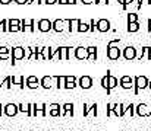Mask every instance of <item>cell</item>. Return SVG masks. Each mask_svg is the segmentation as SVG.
<instances>
[{"label": "cell", "mask_w": 151, "mask_h": 131, "mask_svg": "<svg viewBox=\"0 0 151 131\" xmlns=\"http://www.w3.org/2000/svg\"><path fill=\"white\" fill-rule=\"evenodd\" d=\"M119 42H120L119 38L111 40V41L107 42V57H109L110 60H113V61L117 60V58L122 55V52H120V50H119Z\"/></svg>", "instance_id": "cell-1"}, {"label": "cell", "mask_w": 151, "mask_h": 131, "mask_svg": "<svg viewBox=\"0 0 151 131\" xmlns=\"http://www.w3.org/2000/svg\"><path fill=\"white\" fill-rule=\"evenodd\" d=\"M134 82H135V87H134L135 95H137L139 90L148 87V77H145V76H135V77H134Z\"/></svg>", "instance_id": "cell-2"}, {"label": "cell", "mask_w": 151, "mask_h": 131, "mask_svg": "<svg viewBox=\"0 0 151 131\" xmlns=\"http://www.w3.org/2000/svg\"><path fill=\"white\" fill-rule=\"evenodd\" d=\"M24 58H25V48L24 47H15V48H12V57H10L12 64H15V61L24 60Z\"/></svg>", "instance_id": "cell-3"}, {"label": "cell", "mask_w": 151, "mask_h": 131, "mask_svg": "<svg viewBox=\"0 0 151 131\" xmlns=\"http://www.w3.org/2000/svg\"><path fill=\"white\" fill-rule=\"evenodd\" d=\"M18 112H19V108H18L16 103H6L4 108H3V115L10 117V118H12V117H16Z\"/></svg>", "instance_id": "cell-4"}, {"label": "cell", "mask_w": 151, "mask_h": 131, "mask_svg": "<svg viewBox=\"0 0 151 131\" xmlns=\"http://www.w3.org/2000/svg\"><path fill=\"white\" fill-rule=\"evenodd\" d=\"M21 31L22 32H34L35 31V21L34 19H29V21L22 19L21 21Z\"/></svg>", "instance_id": "cell-5"}, {"label": "cell", "mask_w": 151, "mask_h": 131, "mask_svg": "<svg viewBox=\"0 0 151 131\" xmlns=\"http://www.w3.org/2000/svg\"><path fill=\"white\" fill-rule=\"evenodd\" d=\"M122 55H123V58H125V60L132 61V60H135V58H137V48H135V47H132V45H128V47L123 50Z\"/></svg>", "instance_id": "cell-6"}, {"label": "cell", "mask_w": 151, "mask_h": 131, "mask_svg": "<svg viewBox=\"0 0 151 131\" xmlns=\"http://www.w3.org/2000/svg\"><path fill=\"white\" fill-rule=\"evenodd\" d=\"M37 25H38L37 28H38L40 32H50V31H53V22L49 21V19H40Z\"/></svg>", "instance_id": "cell-7"}, {"label": "cell", "mask_w": 151, "mask_h": 131, "mask_svg": "<svg viewBox=\"0 0 151 131\" xmlns=\"http://www.w3.org/2000/svg\"><path fill=\"white\" fill-rule=\"evenodd\" d=\"M119 85L123 89H134L135 82H134V77H131V76H122L120 80H119Z\"/></svg>", "instance_id": "cell-8"}, {"label": "cell", "mask_w": 151, "mask_h": 131, "mask_svg": "<svg viewBox=\"0 0 151 131\" xmlns=\"http://www.w3.org/2000/svg\"><path fill=\"white\" fill-rule=\"evenodd\" d=\"M65 25H68V31L72 32H78V26H79V19H63Z\"/></svg>", "instance_id": "cell-9"}, {"label": "cell", "mask_w": 151, "mask_h": 131, "mask_svg": "<svg viewBox=\"0 0 151 131\" xmlns=\"http://www.w3.org/2000/svg\"><path fill=\"white\" fill-rule=\"evenodd\" d=\"M75 58H78V60H90L88 50L84 48V47H76L75 48Z\"/></svg>", "instance_id": "cell-10"}, {"label": "cell", "mask_w": 151, "mask_h": 131, "mask_svg": "<svg viewBox=\"0 0 151 131\" xmlns=\"http://www.w3.org/2000/svg\"><path fill=\"white\" fill-rule=\"evenodd\" d=\"M78 86L81 89H91L93 86V79L90 76H81L78 79Z\"/></svg>", "instance_id": "cell-11"}, {"label": "cell", "mask_w": 151, "mask_h": 131, "mask_svg": "<svg viewBox=\"0 0 151 131\" xmlns=\"http://www.w3.org/2000/svg\"><path fill=\"white\" fill-rule=\"evenodd\" d=\"M73 117V103H70V102H66V103H63L62 105V114H60V117Z\"/></svg>", "instance_id": "cell-12"}, {"label": "cell", "mask_w": 151, "mask_h": 131, "mask_svg": "<svg viewBox=\"0 0 151 131\" xmlns=\"http://www.w3.org/2000/svg\"><path fill=\"white\" fill-rule=\"evenodd\" d=\"M62 114V105L60 103H50L49 105V115L50 117H60Z\"/></svg>", "instance_id": "cell-13"}, {"label": "cell", "mask_w": 151, "mask_h": 131, "mask_svg": "<svg viewBox=\"0 0 151 131\" xmlns=\"http://www.w3.org/2000/svg\"><path fill=\"white\" fill-rule=\"evenodd\" d=\"M135 109H137V115H138V117H150L151 115L150 108H148L145 103H139Z\"/></svg>", "instance_id": "cell-14"}, {"label": "cell", "mask_w": 151, "mask_h": 131, "mask_svg": "<svg viewBox=\"0 0 151 131\" xmlns=\"http://www.w3.org/2000/svg\"><path fill=\"white\" fill-rule=\"evenodd\" d=\"M97 31L99 32H107V31H110V21H107V19H99L97 21Z\"/></svg>", "instance_id": "cell-15"}, {"label": "cell", "mask_w": 151, "mask_h": 131, "mask_svg": "<svg viewBox=\"0 0 151 131\" xmlns=\"http://www.w3.org/2000/svg\"><path fill=\"white\" fill-rule=\"evenodd\" d=\"M40 86H41V83H40V79H37V76H28L27 77V87L38 89Z\"/></svg>", "instance_id": "cell-16"}, {"label": "cell", "mask_w": 151, "mask_h": 131, "mask_svg": "<svg viewBox=\"0 0 151 131\" xmlns=\"http://www.w3.org/2000/svg\"><path fill=\"white\" fill-rule=\"evenodd\" d=\"M21 31V19H9L7 32H19Z\"/></svg>", "instance_id": "cell-17"}, {"label": "cell", "mask_w": 151, "mask_h": 131, "mask_svg": "<svg viewBox=\"0 0 151 131\" xmlns=\"http://www.w3.org/2000/svg\"><path fill=\"white\" fill-rule=\"evenodd\" d=\"M18 108H19V112L28 115V117H32V109H31V103H18Z\"/></svg>", "instance_id": "cell-18"}, {"label": "cell", "mask_w": 151, "mask_h": 131, "mask_svg": "<svg viewBox=\"0 0 151 131\" xmlns=\"http://www.w3.org/2000/svg\"><path fill=\"white\" fill-rule=\"evenodd\" d=\"M12 57V50H9L7 47H0V60H9Z\"/></svg>", "instance_id": "cell-19"}, {"label": "cell", "mask_w": 151, "mask_h": 131, "mask_svg": "<svg viewBox=\"0 0 151 131\" xmlns=\"http://www.w3.org/2000/svg\"><path fill=\"white\" fill-rule=\"evenodd\" d=\"M53 80H56V87L60 90V89H65L66 85V76H54Z\"/></svg>", "instance_id": "cell-20"}, {"label": "cell", "mask_w": 151, "mask_h": 131, "mask_svg": "<svg viewBox=\"0 0 151 131\" xmlns=\"http://www.w3.org/2000/svg\"><path fill=\"white\" fill-rule=\"evenodd\" d=\"M63 25H65V22H63V19H56V21H53V31L54 32H63Z\"/></svg>", "instance_id": "cell-21"}, {"label": "cell", "mask_w": 151, "mask_h": 131, "mask_svg": "<svg viewBox=\"0 0 151 131\" xmlns=\"http://www.w3.org/2000/svg\"><path fill=\"white\" fill-rule=\"evenodd\" d=\"M35 108H37V114H41V117H47L49 105H46V103H35Z\"/></svg>", "instance_id": "cell-22"}, {"label": "cell", "mask_w": 151, "mask_h": 131, "mask_svg": "<svg viewBox=\"0 0 151 131\" xmlns=\"http://www.w3.org/2000/svg\"><path fill=\"white\" fill-rule=\"evenodd\" d=\"M51 82H53V77H50V76H43V77L40 79L41 87H44V89H50V87H51Z\"/></svg>", "instance_id": "cell-23"}, {"label": "cell", "mask_w": 151, "mask_h": 131, "mask_svg": "<svg viewBox=\"0 0 151 131\" xmlns=\"http://www.w3.org/2000/svg\"><path fill=\"white\" fill-rule=\"evenodd\" d=\"M53 48L51 47H43V51H41V54H43V57H44V60H53Z\"/></svg>", "instance_id": "cell-24"}, {"label": "cell", "mask_w": 151, "mask_h": 131, "mask_svg": "<svg viewBox=\"0 0 151 131\" xmlns=\"http://www.w3.org/2000/svg\"><path fill=\"white\" fill-rule=\"evenodd\" d=\"M107 76H109V87H110V90H111V89H114V87L119 85V80H117L114 76H111L109 70H107Z\"/></svg>", "instance_id": "cell-25"}, {"label": "cell", "mask_w": 151, "mask_h": 131, "mask_svg": "<svg viewBox=\"0 0 151 131\" xmlns=\"http://www.w3.org/2000/svg\"><path fill=\"white\" fill-rule=\"evenodd\" d=\"M144 58H147V60H151V47H144V48H142V54H141L139 60L142 61Z\"/></svg>", "instance_id": "cell-26"}, {"label": "cell", "mask_w": 151, "mask_h": 131, "mask_svg": "<svg viewBox=\"0 0 151 131\" xmlns=\"http://www.w3.org/2000/svg\"><path fill=\"white\" fill-rule=\"evenodd\" d=\"M87 50H88V54H90V60H97V47H94V45H91V47H87Z\"/></svg>", "instance_id": "cell-27"}, {"label": "cell", "mask_w": 151, "mask_h": 131, "mask_svg": "<svg viewBox=\"0 0 151 131\" xmlns=\"http://www.w3.org/2000/svg\"><path fill=\"white\" fill-rule=\"evenodd\" d=\"M100 83H101V87H103L104 90H107V93H110V92H111V90H110V87H109V76H107V74L101 77Z\"/></svg>", "instance_id": "cell-28"}, {"label": "cell", "mask_w": 151, "mask_h": 131, "mask_svg": "<svg viewBox=\"0 0 151 131\" xmlns=\"http://www.w3.org/2000/svg\"><path fill=\"white\" fill-rule=\"evenodd\" d=\"M138 31H139V23L138 22L128 23V32H138Z\"/></svg>", "instance_id": "cell-29"}, {"label": "cell", "mask_w": 151, "mask_h": 131, "mask_svg": "<svg viewBox=\"0 0 151 131\" xmlns=\"http://www.w3.org/2000/svg\"><path fill=\"white\" fill-rule=\"evenodd\" d=\"M78 32H90V23H85V22H79V26H78Z\"/></svg>", "instance_id": "cell-30"}, {"label": "cell", "mask_w": 151, "mask_h": 131, "mask_svg": "<svg viewBox=\"0 0 151 131\" xmlns=\"http://www.w3.org/2000/svg\"><path fill=\"white\" fill-rule=\"evenodd\" d=\"M68 50L69 47H60V60H69V55H68Z\"/></svg>", "instance_id": "cell-31"}, {"label": "cell", "mask_w": 151, "mask_h": 131, "mask_svg": "<svg viewBox=\"0 0 151 131\" xmlns=\"http://www.w3.org/2000/svg\"><path fill=\"white\" fill-rule=\"evenodd\" d=\"M0 29H1V32H7V29H9V19H3L0 22Z\"/></svg>", "instance_id": "cell-32"}, {"label": "cell", "mask_w": 151, "mask_h": 131, "mask_svg": "<svg viewBox=\"0 0 151 131\" xmlns=\"http://www.w3.org/2000/svg\"><path fill=\"white\" fill-rule=\"evenodd\" d=\"M32 55H34V50L31 47H27L25 48V60H31Z\"/></svg>", "instance_id": "cell-33"}, {"label": "cell", "mask_w": 151, "mask_h": 131, "mask_svg": "<svg viewBox=\"0 0 151 131\" xmlns=\"http://www.w3.org/2000/svg\"><path fill=\"white\" fill-rule=\"evenodd\" d=\"M3 87H6V89L12 87V76H7V77L3 79Z\"/></svg>", "instance_id": "cell-34"}, {"label": "cell", "mask_w": 151, "mask_h": 131, "mask_svg": "<svg viewBox=\"0 0 151 131\" xmlns=\"http://www.w3.org/2000/svg\"><path fill=\"white\" fill-rule=\"evenodd\" d=\"M132 22H138V15L137 13H128V23H132Z\"/></svg>", "instance_id": "cell-35"}, {"label": "cell", "mask_w": 151, "mask_h": 131, "mask_svg": "<svg viewBox=\"0 0 151 131\" xmlns=\"http://www.w3.org/2000/svg\"><path fill=\"white\" fill-rule=\"evenodd\" d=\"M91 108H93V105L84 103V117H90V114H91Z\"/></svg>", "instance_id": "cell-36"}, {"label": "cell", "mask_w": 151, "mask_h": 131, "mask_svg": "<svg viewBox=\"0 0 151 131\" xmlns=\"http://www.w3.org/2000/svg\"><path fill=\"white\" fill-rule=\"evenodd\" d=\"M96 29H97V22H96V19H91L90 21V32H96Z\"/></svg>", "instance_id": "cell-37"}, {"label": "cell", "mask_w": 151, "mask_h": 131, "mask_svg": "<svg viewBox=\"0 0 151 131\" xmlns=\"http://www.w3.org/2000/svg\"><path fill=\"white\" fill-rule=\"evenodd\" d=\"M114 106H116V103H107V115H111L113 114Z\"/></svg>", "instance_id": "cell-38"}, {"label": "cell", "mask_w": 151, "mask_h": 131, "mask_svg": "<svg viewBox=\"0 0 151 131\" xmlns=\"http://www.w3.org/2000/svg\"><path fill=\"white\" fill-rule=\"evenodd\" d=\"M78 85V82H66V85H65V89H75Z\"/></svg>", "instance_id": "cell-39"}, {"label": "cell", "mask_w": 151, "mask_h": 131, "mask_svg": "<svg viewBox=\"0 0 151 131\" xmlns=\"http://www.w3.org/2000/svg\"><path fill=\"white\" fill-rule=\"evenodd\" d=\"M68 55H69V60H70L72 57H75V48H73V47H69V50H68Z\"/></svg>", "instance_id": "cell-40"}, {"label": "cell", "mask_w": 151, "mask_h": 131, "mask_svg": "<svg viewBox=\"0 0 151 131\" xmlns=\"http://www.w3.org/2000/svg\"><path fill=\"white\" fill-rule=\"evenodd\" d=\"M97 103H93V108H91V114H93V117H97Z\"/></svg>", "instance_id": "cell-41"}, {"label": "cell", "mask_w": 151, "mask_h": 131, "mask_svg": "<svg viewBox=\"0 0 151 131\" xmlns=\"http://www.w3.org/2000/svg\"><path fill=\"white\" fill-rule=\"evenodd\" d=\"M16 4H29V0H15Z\"/></svg>", "instance_id": "cell-42"}, {"label": "cell", "mask_w": 151, "mask_h": 131, "mask_svg": "<svg viewBox=\"0 0 151 131\" xmlns=\"http://www.w3.org/2000/svg\"><path fill=\"white\" fill-rule=\"evenodd\" d=\"M66 82H78L75 76H66Z\"/></svg>", "instance_id": "cell-43"}, {"label": "cell", "mask_w": 151, "mask_h": 131, "mask_svg": "<svg viewBox=\"0 0 151 131\" xmlns=\"http://www.w3.org/2000/svg\"><path fill=\"white\" fill-rule=\"evenodd\" d=\"M96 3H97V4H107L109 0H96Z\"/></svg>", "instance_id": "cell-44"}, {"label": "cell", "mask_w": 151, "mask_h": 131, "mask_svg": "<svg viewBox=\"0 0 151 131\" xmlns=\"http://www.w3.org/2000/svg\"><path fill=\"white\" fill-rule=\"evenodd\" d=\"M135 0H125V6H123V9H126V6H129L131 3H134Z\"/></svg>", "instance_id": "cell-45"}, {"label": "cell", "mask_w": 151, "mask_h": 131, "mask_svg": "<svg viewBox=\"0 0 151 131\" xmlns=\"http://www.w3.org/2000/svg\"><path fill=\"white\" fill-rule=\"evenodd\" d=\"M54 3H59V0H46V4H54Z\"/></svg>", "instance_id": "cell-46"}, {"label": "cell", "mask_w": 151, "mask_h": 131, "mask_svg": "<svg viewBox=\"0 0 151 131\" xmlns=\"http://www.w3.org/2000/svg\"><path fill=\"white\" fill-rule=\"evenodd\" d=\"M81 1H82L84 4H91V3H93L94 0H81Z\"/></svg>", "instance_id": "cell-47"}, {"label": "cell", "mask_w": 151, "mask_h": 131, "mask_svg": "<svg viewBox=\"0 0 151 131\" xmlns=\"http://www.w3.org/2000/svg\"><path fill=\"white\" fill-rule=\"evenodd\" d=\"M0 3L1 4H9V3H12V0H0Z\"/></svg>", "instance_id": "cell-48"}, {"label": "cell", "mask_w": 151, "mask_h": 131, "mask_svg": "<svg viewBox=\"0 0 151 131\" xmlns=\"http://www.w3.org/2000/svg\"><path fill=\"white\" fill-rule=\"evenodd\" d=\"M31 3H37V4H41V0H29V4Z\"/></svg>", "instance_id": "cell-49"}, {"label": "cell", "mask_w": 151, "mask_h": 131, "mask_svg": "<svg viewBox=\"0 0 151 131\" xmlns=\"http://www.w3.org/2000/svg\"><path fill=\"white\" fill-rule=\"evenodd\" d=\"M78 0H68V4H76Z\"/></svg>", "instance_id": "cell-50"}, {"label": "cell", "mask_w": 151, "mask_h": 131, "mask_svg": "<svg viewBox=\"0 0 151 131\" xmlns=\"http://www.w3.org/2000/svg\"><path fill=\"white\" fill-rule=\"evenodd\" d=\"M147 23H148V32H151V19L147 21Z\"/></svg>", "instance_id": "cell-51"}, {"label": "cell", "mask_w": 151, "mask_h": 131, "mask_svg": "<svg viewBox=\"0 0 151 131\" xmlns=\"http://www.w3.org/2000/svg\"><path fill=\"white\" fill-rule=\"evenodd\" d=\"M60 4H68V0H59Z\"/></svg>", "instance_id": "cell-52"}, {"label": "cell", "mask_w": 151, "mask_h": 131, "mask_svg": "<svg viewBox=\"0 0 151 131\" xmlns=\"http://www.w3.org/2000/svg\"><path fill=\"white\" fill-rule=\"evenodd\" d=\"M3 108H4V106H1V103H0V117H1V114H3Z\"/></svg>", "instance_id": "cell-53"}, {"label": "cell", "mask_w": 151, "mask_h": 131, "mask_svg": "<svg viewBox=\"0 0 151 131\" xmlns=\"http://www.w3.org/2000/svg\"><path fill=\"white\" fill-rule=\"evenodd\" d=\"M117 1H119V3L122 4V6H125V0H117Z\"/></svg>", "instance_id": "cell-54"}, {"label": "cell", "mask_w": 151, "mask_h": 131, "mask_svg": "<svg viewBox=\"0 0 151 131\" xmlns=\"http://www.w3.org/2000/svg\"><path fill=\"white\" fill-rule=\"evenodd\" d=\"M3 87V80H1V77H0V89Z\"/></svg>", "instance_id": "cell-55"}, {"label": "cell", "mask_w": 151, "mask_h": 131, "mask_svg": "<svg viewBox=\"0 0 151 131\" xmlns=\"http://www.w3.org/2000/svg\"><path fill=\"white\" fill-rule=\"evenodd\" d=\"M148 87H150V89H151V77H150V79H148Z\"/></svg>", "instance_id": "cell-56"}, {"label": "cell", "mask_w": 151, "mask_h": 131, "mask_svg": "<svg viewBox=\"0 0 151 131\" xmlns=\"http://www.w3.org/2000/svg\"><path fill=\"white\" fill-rule=\"evenodd\" d=\"M41 4H46V0H41Z\"/></svg>", "instance_id": "cell-57"}, {"label": "cell", "mask_w": 151, "mask_h": 131, "mask_svg": "<svg viewBox=\"0 0 151 131\" xmlns=\"http://www.w3.org/2000/svg\"><path fill=\"white\" fill-rule=\"evenodd\" d=\"M147 3H148V4H151V0H148V1H147Z\"/></svg>", "instance_id": "cell-58"}, {"label": "cell", "mask_w": 151, "mask_h": 131, "mask_svg": "<svg viewBox=\"0 0 151 131\" xmlns=\"http://www.w3.org/2000/svg\"><path fill=\"white\" fill-rule=\"evenodd\" d=\"M150 112H151V105H150Z\"/></svg>", "instance_id": "cell-59"}]
</instances>
